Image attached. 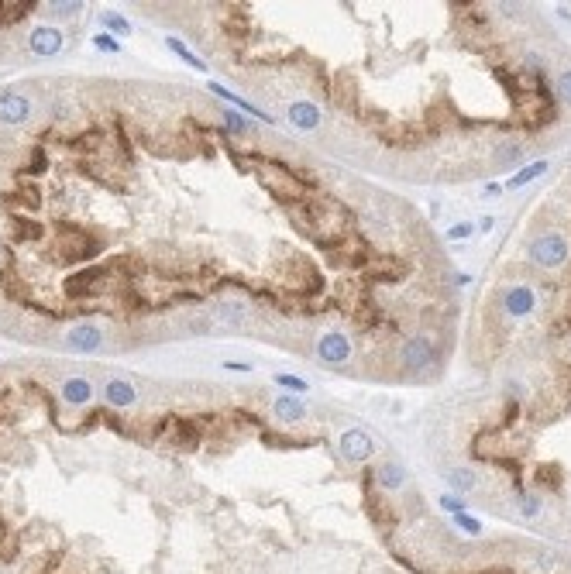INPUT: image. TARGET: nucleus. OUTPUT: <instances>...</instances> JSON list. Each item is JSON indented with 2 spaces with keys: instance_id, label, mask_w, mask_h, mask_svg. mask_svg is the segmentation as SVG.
I'll list each match as a JSON object with an SVG mask.
<instances>
[{
  "instance_id": "1",
  "label": "nucleus",
  "mask_w": 571,
  "mask_h": 574,
  "mask_svg": "<svg viewBox=\"0 0 571 574\" xmlns=\"http://www.w3.org/2000/svg\"><path fill=\"white\" fill-rule=\"evenodd\" d=\"M399 361L410 368V371H420V368L437 365V361H441V347L434 344V337L416 334V337L403 340V347H399Z\"/></svg>"
},
{
  "instance_id": "20",
  "label": "nucleus",
  "mask_w": 571,
  "mask_h": 574,
  "mask_svg": "<svg viewBox=\"0 0 571 574\" xmlns=\"http://www.w3.org/2000/svg\"><path fill=\"white\" fill-rule=\"evenodd\" d=\"M471 231H475L471 224H454V227L447 231V237H454V241H461V237H468V234H471Z\"/></svg>"
},
{
  "instance_id": "14",
  "label": "nucleus",
  "mask_w": 571,
  "mask_h": 574,
  "mask_svg": "<svg viewBox=\"0 0 571 574\" xmlns=\"http://www.w3.org/2000/svg\"><path fill=\"white\" fill-rule=\"evenodd\" d=\"M517 509L523 516H537V513H541V498L537 496H517Z\"/></svg>"
},
{
  "instance_id": "7",
  "label": "nucleus",
  "mask_w": 571,
  "mask_h": 574,
  "mask_svg": "<svg viewBox=\"0 0 571 574\" xmlns=\"http://www.w3.org/2000/svg\"><path fill=\"white\" fill-rule=\"evenodd\" d=\"M286 121L300 131H313L320 124V114H317V107L310 100H293V104L286 107Z\"/></svg>"
},
{
  "instance_id": "12",
  "label": "nucleus",
  "mask_w": 571,
  "mask_h": 574,
  "mask_svg": "<svg viewBox=\"0 0 571 574\" xmlns=\"http://www.w3.org/2000/svg\"><path fill=\"white\" fill-rule=\"evenodd\" d=\"M541 172H547V162H534V165H523V169H519V172H517V176H513V179H510L506 186H510V189H519V186H526L530 179H537Z\"/></svg>"
},
{
  "instance_id": "17",
  "label": "nucleus",
  "mask_w": 571,
  "mask_h": 574,
  "mask_svg": "<svg viewBox=\"0 0 571 574\" xmlns=\"http://www.w3.org/2000/svg\"><path fill=\"white\" fill-rule=\"evenodd\" d=\"M454 522H458L465 533H471V537H475V533H482V522H475L471 516H465V513H458V516H454Z\"/></svg>"
},
{
  "instance_id": "10",
  "label": "nucleus",
  "mask_w": 571,
  "mask_h": 574,
  "mask_svg": "<svg viewBox=\"0 0 571 574\" xmlns=\"http://www.w3.org/2000/svg\"><path fill=\"white\" fill-rule=\"evenodd\" d=\"M365 506H368V516L375 520V526H379V530H386V526H392V520H396V516H392V509H389V506H386V498H382V496H375V492H368V498H365Z\"/></svg>"
},
{
  "instance_id": "4",
  "label": "nucleus",
  "mask_w": 571,
  "mask_h": 574,
  "mask_svg": "<svg viewBox=\"0 0 571 574\" xmlns=\"http://www.w3.org/2000/svg\"><path fill=\"white\" fill-rule=\"evenodd\" d=\"M341 458L344 461H351V465H362L368 461L372 454H375V444H372V437L365 434V430H348V434H341Z\"/></svg>"
},
{
  "instance_id": "13",
  "label": "nucleus",
  "mask_w": 571,
  "mask_h": 574,
  "mask_svg": "<svg viewBox=\"0 0 571 574\" xmlns=\"http://www.w3.org/2000/svg\"><path fill=\"white\" fill-rule=\"evenodd\" d=\"M506 306H510L513 313H526V310L534 306V296H530L526 289H510V292H506Z\"/></svg>"
},
{
  "instance_id": "2",
  "label": "nucleus",
  "mask_w": 571,
  "mask_h": 574,
  "mask_svg": "<svg viewBox=\"0 0 571 574\" xmlns=\"http://www.w3.org/2000/svg\"><path fill=\"white\" fill-rule=\"evenodd\" d=\"M530 258L537 261V265H544V268H558V265L568 261V241L561 234L537 237V241L530 244Z\"/></svg>"
},
{
  "instance_id": "5",
  "label": "nucleus",
  "mask_w": 571,
  "mask_h": 574,
  "mask_svg": "<svg viewBox=\"0 0 571 574\" xmlns=\"http://www.w3.org/2000/svg\"><path fill=\"white\" fill-rule=\"evenodd\" d=\"M62 45H66V35L59 31V28L45 25V28H35L31 35H28V49L35 55H42V59H52V55L62 52Z\"/></svg>"
},
{
  "instance_id": "19",
  "label": "nucleus",
  "mask_w": 571,
  "mask_h": 574,
  "mask_svg": "<svg viewBox=\"0 0 571 574\" xmlns=\"http://www.w3.org/2000/svg\"><path fill=\"white\" fill-rule=\"evenodd\" d=\"M558 93H561V100H568L571 104V69L561 73V79H558Z\"/></svg>"
},
{
  "instance_id": "18",
  "label": "nucleus",
  "mask_w": 571,
  "mask_h": 574,
  "mask_svg": "<svg viewBox=\"0 0 571 574\" xmlns=\"http://www.w3.org/2000/svg\"><path fill=\"white\" fill-rule=\"evenodd\" d=\"M276 382H279V385H286V389L307 392V382H303V378H293V375H276Z\"/></svg>"
},
{
  "instance_id": "11",
  "label": "nucleus",
  "mask_w": 571,
  "mask_h": 574,
  "mask_svg": "<svg viewBox=\"0 0 571 574\" xmlns=\"http://www.w3.org/2000/svg\"><path fill=\"white\" fill-rule=\"evenodd\" d=\"M444 478H447V485H451V489H458V492H471V489L478 485V478H475L468 468H451Z\"/></svg>"
},
{
  "instance_id": "9",
  "label": "nucleus",
  "mask_w": 571,
  "mask_h": 574,
  "mask_svg": "<svg viewBox=\"0 0 571 574\" xmlns=\"http://www.w3.org/2000/svg\"><path fill=\"white\" fill-rule=\"evenodd\" d=\"M375 482H379L382 489H403V485H406V468L396 465V461H386L382 468L375 471Z\"/></svg>"
},
{
  "instance_id": "16",
  "label": "nucleus",
  "mask_w": 571,
  "mask_h": 574,
  "mask_svg": "<svg viewBox=\"0 0 571 574\" xmlns=\"http://www.w3.org/2000/svg\"><path fill=\"white\" fill-rule=\"evenodd\" d=\"M465 506H468L465 498H458V496H441V509L454 513V516H458V513H465Z\"/></svg>"
},
{
  "instance_id": "3",
  "label": "nucleus",
  "mask_w": 571,
  "mask_h": 574,
  "mask_svg": "<svg viewBox=\"0 0 571 574\" xmlns=\"http://www.w3.org/2000/svg\"><path fill=\"white\" fill-rule=\"evenodd\" d=\"M313 354L324 361V365L331 368H341L348 358H351V340L338 334V330H331V334H324V337L317 340V347H313Z\"/></svg>"
},
{
  "instance_id": "15",
  "label": "nucleus",
  "mask_w": 571,
  "mask_h": 574,
  "mask_svg": "<svg viewBox=\"0 0 571 574\" xmlns=\"http://www.w3.org/2000/svg\"><path fill=\"white\" fill-rule=\"evenodd\" d=\"M537 482L547 485V489H561V478H558V468H554V465H544L541 474H537Z\"/></svg>"
},
{
  "instance_id": "6",
  "label": "nucleus",
  "mask_w": 571,
  "mask_h": 574,
  "mask_svg": "<svg viewBox=\"0 0 571 574\" xmlns=\"http://www.w3.org/2000/svg\"><path fill=\"white\" fill-rule=\"evenodd\" d=\"M138 389H134V382H128V378H107L104 382V402L107 406H114V409H134L138 406Z\"/></svg>"
},
{
  "instance_id": "8",
  "label": "nucleus",
  "mask_w": 571,
  "mask_h": 574,
  "mask_svg": "<svg viewBox=\"0 0 571 574\" xmlns=\"http://www.w3.org/2000/svg\"><path fill=\"white\" fill-rule=\"evenodd\" d=\"M272 413H276V419H283V423H296V419L307 417V406L296 395H279L272 402Z\"/></svg>"
}]
</instances>
